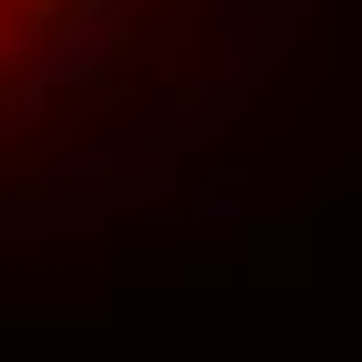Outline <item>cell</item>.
Instances as JSON below:
<instances>
[{"mask_svg": "<svg viewBox=\"0 0 362 362\" xmlns=\"http://www.w3.org/2000/svg\"><path fill=\"white\" fill-rule=\"evenodd\" d=\"M51 17H59V0H0V68H17L51 34Z\"/></svg>", "mask_w": 362, "mask_h": 362, "instance_id": "obj_1", "label": "cell"}]
</instances>
